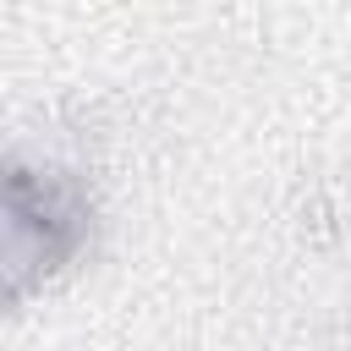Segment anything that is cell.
I'll list each match as a JSON object with an SVG mask.
<instances>
[{"label":"cell","instance_id":"obj_1","mask_svg":"<svg viewBox=\"0 0 351 351\" xmlns=\"http://www.w3.org/2000/svg\"><path fill=\"white\" fill-rule=\"evenodd\" d=\"M99 236L93 186L44 154H0V313L60 285Z\"/></svg>","mask_w":351,"mask_h":351}]
</instances>
